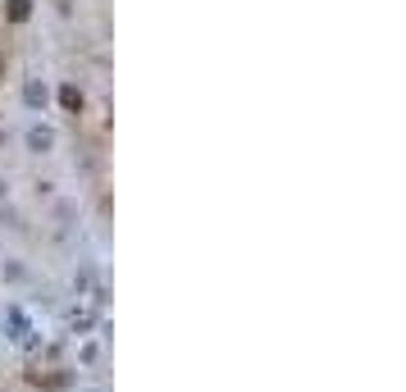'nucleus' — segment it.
Here are the masks:
<instances>
[{"instance_id":"6e6552de","label":"nucleus","mask_w":406,"mask_h":392,"mask_svg":"<svg viewBox=\"0 0 406 392\" xmlns=\"http://www.w3.org/2000/svg\"><path fill=\"white\" fill-rule=\"evenodd\" d=\"M10 201V183H5V174H0V206Z\"/></svg>"},{"instance_id":"1a4fd4ad","label":"nucleus","mask_w":406,"mask_h":392,"mask_svg":"<svg viewBox=\"0 0 406 392\" xmlns=\"http://www.w3.org/2000/svg\"><path fill=\"white\" fill-rule=\"evenodd\" d=\"M87 392H100V388H87Z\"/></svg>"},{"instance_id":"7ed1b4c3","label":"nucleus","mask_w":406,"mask_h":392,"mask_svg":"<svg viewBox=\"0 0 406 392\" xmlns=\"http://www.w3.org/2000/svg\"><path fill=\"white\" fill-rule=\"evenodd\" d=\"M60 105H64L69 114H78V109H82V87H78V82H60Z\"/></svg>"},{"instance_id":"f257e3e1","label":"nucleus","mask_w":406,"mask_h":392,"mask_svg":"<svg viewBox=\"0 0 406 392\" xmlns=\"http://www.w3.org/2000/svg\"><path fill=\"white\" fill-rule=\"evenodd\" d=\"M55 142H60V132L51 128V123H33V128L23 132V146H28L33 155H51V151H55Z\"/></svg>"},{"instance_id":"f03ea898","label":"nucleus","mask_w":406,"mask_h":392,"mask_svg":"<svg viewBox=\"0 0 406 392\" xmlns=\"http://www.w3.org/2000/svg\"><path fill=\"white\" fill-rule=\"evenodd\" d=\"M23 105L33 109V114H46V105H51V87H46L42 78H28V82H23Z\"/></svg>"},{"instance_id":"39448f33","label":"nucleus","mask_w":406,"mask_h":392,"mask_svg":"<svg viewBox=\"0 0 406 392\" xmlns=\"http://www.w3.org/2000/svg\"><path fill=\"white\" fill-rule=\"evenodd\" d=\"M5 324H10V338H23V333H28V315H23L19 305H5Z\"/></svg>"},{"instance_id":"20e7f679","label":"nucleus","mask_w":406,"mask_h":392,"mask_svg":"<svg viewBox=\"0 0 406 392\" xmlns=\"http://www.w3.org/2000/svg\"><path fill=\"white\" fill-rule=\"evenodd\" d=\"M5 19L10 23H28L33 19V0H5Z\"/></svg>"},{"instance_id":"423d86ee","label":"nucleus","mask_w":406,"mask_h":392,"mask_svg":"<svg viewBox=\"0 0 406 392\" xmlns=\"http://www.w3.org/2000/svg\"><path fill=\"white\" fill-rule=\"evenodd\" d=\"M96 360H100V342H82V347H78V365H87V370H91V365H96Z\"/></svg>"},{"instance_id":"0eeeda50","label":"nucleus","mask_w":406,"mask_h":392,"mask_svg":"<svg viewBox=\"0 0 406 392\" xmlns=\"http://www.w3.org/2000/svg\"><path fill=\"white\" fill-rule=\"evenodd\" d=\"M73 215H78V206H73V201H55V219H60V224H69Z\"/></svg>"}]
</instances>
